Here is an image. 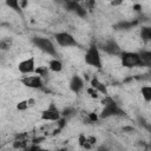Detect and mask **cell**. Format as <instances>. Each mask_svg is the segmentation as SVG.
I'll use <instances>...</instances> for the list:
<instances>
[{
	"mask_svg": "<svg viewBox=\"0 0 151 151\" xmlns=\"http://www.w3.org/2000/svg\"><path fill=\"white\" fill-rule=\"evenodd\" d=\"M101 104L104 106L101 113H100V118H109V117H113V116H122L123 114V111L118 107V105L114 103V100L106 96L103 100H101Z\"/></svg>",
	"mask_w": 151,
	"mask_h": 151,
	"instance_id": "1",
	"label": "cell"
},
{
	"mask_svg": "<svg viewBox=\"0 0 151 151\" xmlns=\"http://www.w3.org/2000/svg\"><path fill=\"white\" fill-rule=\"evenodd\" d=\"M85 63L90 66H93V67H97V68H100L101 67V59H100V54H99V51H98V47L96 45H92L86 54H85Z\"/></svg>",
	"mask_w": 151,
	"mask_h": 151,
	"instance_id": "2",
	"label": "cell"
},
{
	"mask_svg": "<svg viewBox=\"0 0 151 151\" xmlns=\"http://www.w3.org/2000/svg\"><path fill=\"white\" fill-rule=\"evenodd\" d=\"M122 65L124 67H134L142 66V60L138 53L136 52H123L122 53Z\"/></svg>",
	"mask_w": 151,
	"mask_h": 151,
	"instance_id": "3",
	"label": "cell"
},
{
	"mask_svg": "<svg viewBox=\"0 0 151 151\" xmlns=\"http://www.w3.org/2000/svg\"><path fill=\"white\" fill-rule=\"evenodd\" d=\"M33 42L35 46H38L41 51L46 52L47 54H51V55H55L57 52H55V47L54 45L52 44V41L47 38H41V37H37L33 39Z\"/></svg>",
	"mask_w": 151,
	"mask_h": 151,
	"instance_id": "4",
	"label": "cell"
},
{
	"mask_svg": "<svg viewBox=\"0 0 151 151\" xmlns=\"http://www.w3.org/2000/svg\"><path fill=\"white\" fill-rule=\"evenodd\" d=\"M55 40H57V42H58L60 46H64V47L76 46V45H77L76 39H74L70 33H67V32L57 33V34H55Z\"/></svg>",
	"mask_w": 151,
	"mask_h": 151,
	"instance_id": "5",
	"label": "cell"
},
{
	"mask_svg": "<svg viewBox=\"0 0 151 151\" xmlns=\"http://www.w3.org/2000/svg\"><path fill=\"white\" fill-rule=\"evenodd\" d=\"M60 118L59 110L54 104H51L46 110L41 112V119L42 120H50V122H57Z\"/></svg>",
	"mask_w": 151,
	"mask_h": 151,
	"instance_id": "6",
	"label": "cell"
},
{
	"mask_svg": "<svg viewBox=\"0 0 151 151\" xmlns=\"http://www.w3.org/2000/svg\"><path fill=\"white\" fill-rule=\"evenodd\" d=\"M21 83L31 88H41L42 87V80L40 76H27L21 79Z\"/></svg>",
	"mask_w": 151,
	"mask_h": 151,
	"instance_id": "7",
	"label": "cell"
},
{
	"mask_svg": "<svg viewBox=\"0 0 151 151\" xmlns=\"http://www.w3.org/2000/svg\"><path fill=\"white\" fill-rule=\"evenodd\" d=\"M18 70L21 73H32L35 71V64H34V58H28L19 63Z\"/></svg>",
	"mask_w": 151,
	"mask_h": 151,
	"instance_id": "8",
	"label": "cell"
},
{
	"mask_svg": "<svg viewBox=\"0 0 151 151\" xmlns=\"http://www.w3.org/2000/svg\"><path fill=\"white\" fill-rule=\"evenodd\" d=\"M101 48H103L106 53H109V54L116 55V54H119V53H120V47H119V46L117 45V42H114V41H107V42H105Z\"/></svg>",
	"mask_w": 151,
	"mask_h": 151,
	"instance_id": "9",
	"label": "cell"
},
{
	"mask_svg": "<svg viewBox=\"0 0 151 151\" xmlns=\"http://www.w3.org/2000/svg\"><path fill=\"white\" fill-rule=\"evenodd\" d=\"M66 6H67L68 9L76 12V13H77L78 15H80V17H85V15H86V11L84 9V7H83L79 2H76V1H67V2H66Z\"/></svg>",
	"mask_w": 151,
	"mask_h": 151,
	"instance_id": "10",
	"label": "cell"
},
{
	"mask_svg": "<svg viewBox=\"0 0 151 151\" xmlns=\"http://www.w3.org/2000/svg\"><path fill=\"white\" fill-rule=\"evenodd\" d=\"M27 144H28L27 137H26L25 133H22V134H18L17 139L13 143V146L15 149H26L27 147Z\"/></svg>",
	"mask_w": 151,
	"mask_h": 151,
	"instance_id": "11",
	"label": "cell"
},
{
	"mask_svg": "<svg viewBox=\"0 0 151 151\" xmlns=\"http://www.w3.org/2000/svg\"><path fill=\"white\" fill-rule=\"evenodd\" d=\"M83 85H84V83H83V80L78 77V76H74L72 79H71V83H70V87H71V90L73 91V92H79L81 88H83Z\"/></svg>",
	"mask_w": 151,
	"mask_h": 151,
	"instance_id": "12",
	"label": "cell"
},
{
	"mask_svg": "<svg viewBox=\"0 0 151 151\" xmlns=\"http://www.w3.org/2000/svg\"><path fill=\"white\" fill-rule=\"evenodd\" d=\"M91 85H92V88H94L97 92H100V93H104V94H107V90L105 87V85L103 83H100L97 78H93L92 81H91Z\"/></svg>",
	"mask_w": 151,
	"mask_h": 151,
	"instance_id": "13",
	"label": "cell"
},
{
	"mask_svg": "<svg viewBox=\"0 0 151 151\" xmlns=\"http://www.w3.org/2000/svg\"><path fill=\"white\" fill-rule=\"evenodd\" d=\"M142 60L143 65H150L151 64V53L149 51H142L140 53H138Z\"/></svg>",
	"mask_w": 151,
	"mask_h": 151,
	"instance_id": "14",
	"label": "cell"
},
{
	"mask_svg": "<svg viewBox=\"0 0 151 151\" xmlns=\"http://www.w3.org/2000/svg\"><path fill=\"white\" fill-rule=\"evenodd\" d=\"M50 70H52V71H54V72H60L61 71V68H63V64L59 61V60H57V59H53V60H51L50 61Z\"/></svg>",
	"mask_w": 151,
	"mask_h": 151,
	"instance_id": "15",
	"label": "cell"
},
{
	"mask_svg": "<svg viewBox=\"0 0 151 151\" xmlns=\"http://www.w3.org/2000/svg\"><path fill=\"white\" fill-rule=\"evenodd\" d=\"M140 37L144 41H149L151 39V28L150 27H143L140 31Z\"/></svg>",
	"mask_w": 151,
	"mask_h": 151,
	"instance_id": "16",
	"label": "cell"
},
{
	"mask_svg": "<svg viewBox=\"0 0 151 151\" xmlns=\"http://www.w3.org/2000/svg\"><path fill=\"white\" fill-rule=\"evenodd\" d=\"M142 96L146 101L151 100V87L150 86H143L142 87Z\"/></svg>",
	"mask_w": 151,
	"mask_h": 151,
	"instance_id": "17",
	"label": "cell"
},
{
	"mask_svg": "<svg viewBox=\"0 0 151 151\" xmlns=\"http://www.w3.org/2000/svg\"><path fill=\"white\" fill-rule=\"evenodd\" d=\"M134 25H137V21H133V22H120V24H118L116 27L117 28H119V29H127V28H132Z\"/></svg>",
	"mask_w": 151,
	"mask_h": 151,
	"instance_id": "18",
	"label": "cell"
},
{
	"mask_svg": "<svg viewBox=\"0 0 151 151\" xmlns=\"http://www.w3.org/2000/svg\"><path fill=\"white\" fill-rule=\"evenodd\" d=\"M11 44H12L11 39H8V38L1 39L0 40V50H8L11 47Z\"/></svg>",
	"mask_w": 151,
	"mask_h": 151,
	"instance_id": "19",
	"label": "cell"
},
{
	"mask_svg": "<svg viewBox=\"0 0 151 151\" xmlns=\"http://www.w3.org/2000/svg\"><path fill=\"white\" fill-rule=\"evenodd\" d=\"M6 5H7V6H9V7H12V8H13V9H15V11L21 9V8L19 7V2H18V1L9 0V1H7V2H6Z\"/></svg>",
	"mask_w": 151,
	"mask_h": 151,
	"instance_id": "20",
	"label": "cell"
},
{
	"mask_svg": "<svg viewBox=\"0 0 151 151\" xmlns=\"http://www.w3.org/2000/svg\"><path fill=\"white\" fill-rule=\"evenodd\" d=\"M17 109H18V110H20V111H25V110H27V109H28V106H27V101H26V100H24V101L18 103Z\"/></svg>",
	"mask_w": 151,
	"mask_h": 151,
	"instance_id": "21",
	"label": "cell"
},
{
	"mask_svg": "<svg viewBox=\"0 0 151 151\" xmlns=\"http://www.w3.org/2000/svg\"><path fill=\"white\" fill-rule=\"evenodd\" d=\"M29 151H48V150H46V149H44V147H41L39 145H32L29 147Z\"/></svg>",
	"mask_w": 151,
	"mask_h": 151,
	"instance_id": "22",
	"label": "cell"
},
{
	"mask_svg": "<svg viewBox=\"0 0 151 151\" xmlns=\"http://www.w3.org/2000/svg\"><path fill=\"white\" fill-rule=\"evenodd\" d=\"M87 93H90V96H91L92 98H97V97H98V92H97L94 88H92V87L87 90Z\"/></svg>",
	"mask_w": 151,
	"mask_h": 151,
	"instance_id": "23",
	"label": "cell"
},
{
	"mask_svg": "<svg viewBox=\"0 0 151 151\" xmlns=\"http://www.w3.org/2000/svg\"><path fill=\"white\" fill-rule=\"evenodd\" d=\"M98 151H109L107 149H105V147H99L98 149Z\"/></svg>",
	"mask_w": 151,
	"mask_h": 151,
	"instance_id": "24",
	"label": "cell"
},
{
	"mask_svg": "<svg viewBox=\"0 0 151 151\" xmlns=\"http://www.w3.org/2000/svg\"><path fill=\"white\" fill-rule=\"evenodd\" d=\"M57 151H67V150H64V149H63V150H57Z\"/></svg>",
	"mask_w": 151,
	"mask_h": 151,
	"instance_id": "25",
	"label": "cell"
}]
</instances>
